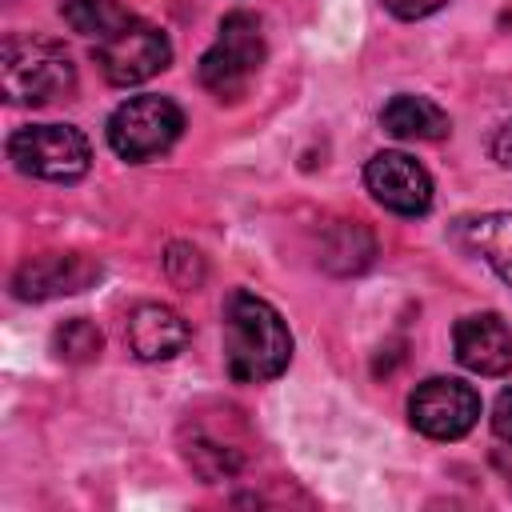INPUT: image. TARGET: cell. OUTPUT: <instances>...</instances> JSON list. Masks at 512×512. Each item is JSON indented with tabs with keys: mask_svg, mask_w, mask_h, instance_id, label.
Masks as SVG:
<instances>
[{
	"mask_svg": "<svg viewBox=\"0 0 512 512\" xmlns=\"http://www.w3.org/2000/svg\"><path fill=\"white\" fill-rule=\"evenodd\" d=\"M292 360V332L280 312L252 296L232 292L224 304V368L236 384H264L276 380Z\"/></svg>",
	"mask_w": 512,
	"mask_h": 512,
	"instance_id": "1",
	"label": "cell"
},
{
	"mask_svg": "<svg viewBox=\"0 0 512 512\" xmlns=\"http://www.w3.org/2000/svg\"><path fill=\"white\" fill-rule=\"evenodd\" d=\"M0 80L8 104H52L76 92V64L64 44L32 32H12L0 48Z\"/></svg>",
	"mask_w": 512,
	"mask_h": 512,
	"instance_id": "2",
	"label": "cell"
},
{
	"mask_svg": "<svg viewBox=\"0 0 512 512\" xmlns=\"http://www.w3.org/2000/svg\"><path fill=\"white\" fill-rule=\"evenodd\" d=\"M264 64V32L252 12H228L216 44L200 56V84L216 100H240Z\"/></svg>",
	"mask_w": 512,
	"mask_h": 512,
	"instance_id": "3",
	"label": "cell"
},
{
	"mask_svg": "<svg viewBox=\"0 0 512 512\" xmlns=\"http://www.w3.org/2000/svg\"><path fill=\"white\" fill-rule=\"evenodd\" d=\"M8 160L24 176L72 184L92 168V148L72 124H28L8 136Z\"/></svg>",
	"mask_w": 512,
	"mask_h": 512,
	"instance_id": "4",
	"label": "cell"
},
{
	"mask_svg": "<svg viewBox=\"0 0 512 512\" xmlns=\"http://www.w3.org/2000/svg\"><path fill=\"white\" fill-rule=\"evenodd\" d=\"M184 132V112L180 104H172L168 96L144 92V96H128L112 116H108V144L120 160H152L160 152H168Z\"/></svg>",
	"mask_w": 512,
	"mask_h": 512,
	"instance_id": "5",
	"label": "cell"
},
{
	"mask_svg": "<svg viewBox=\"0 0 512 512\" xmlns=\"http://www.w3.org/2000/svg\"><path fill=\"white\" fill-rule=\"evenodd\" d=\"M408 420L432 440H460L480 420V392L456 376H428L408 396Z\"/></svg>",
	"mask_w": 512,
	"mask_h": 512,
	"instance_id": "6",
	"label": "cell"
},
{
	"mask_svg": "<svg viewBox=\"0 0 512 512\" xmlns=\"http://www.w3.org/2000/svg\"><path fill=\"white\" fill-rule=\"evenodd\" d=\"M168 60H172L168 36H164L156 24L136 20V16H132L116 36H108V40L96 44V64H100L104 80L116 84V88L152 80L156 72L168 68Z\"/></svg>",
	"mask_w": 512,
	"mask_h": 512,
	"instance_id": "7",
	"label": "cell"
},
{
	"mask_svg": "<svg viewBox=\"0 0 512 512\" xmlns=\"http://www.w3.org/2000/svg\"><path fill=\"white\" fill-rule=\"evenodd\" d=\"M364 184L396 216H424L432 208V176L408 152H376L364 164Z\"/></svg>",
	"mask_w": 512,
	"mask_h": 512,
	"instance_id": "8",
	"label": "cell"
},
{
	"mask_svg": "<svg viewBox=\"0 0 512 512\" xmlns=\"http://www.w3.org/2000/svg\"><path fill=\"white\" fill-rule=\"evenodd\" d=\"M96 276H100V264L92 256H80V252H44V256H32V260H24L16 268L12 292L20 300H56V296L84 292Z\"/></svg>",
	"mask_w": 512,
	"mask_h": 512,
	"instance_id": "9",
	"label": "cell"
},
{
	"mask_svg": "<svg viewBox=\"0 0 512 512\" xmlns=\"http://www.w3.org/2000/svg\"><path fill=\"white\" fill-rule=\"evenodd\" d=\"M452 348H456V360L476 376L512 372V328L496 312H476V316L456 320Z\"/></svg>",
	"mask_w": 512,
	"mask_h": 512,
	"instance_id": "10",
	"label": "cell"
},
{
	"mask_svg": "<svg viewBox=\"0 0 512 512\" xmlns=\"http://www.w3.org/2000/svg\"><path fill=\"white\" fill-rule=\"evenodd\" d=\"M128 348L140 360H172L188 344V320L168 304H136L128 312Z\"/></svg>",
	"mask_w": 512,
	"mask_h": 512,
	"instance_id": "11",
	"label": "cell"
},
{
	"mask_svg": "<svg viewBox=\"0 0 512 512\" xmlns=\"http://www.w3.org/2000/svg\"><path fill=\"white\" fill-rule=\"evenodd\" d=\"M380 124L396 140H444L452 132V120L440 104H432L428 96H408V92H400L384 104Z\"/></svg>",
	"mask_w": 512,
	"mask_h": 512,
	"instance_id": "12",
	"label": "cell"
},
{
	"mask_svg": "<svg viewBox=\"0 0 512 512\" xmlns=\"http://www.w3.org/2000/svg\"><path fill=\"white\" fill-rule=\"evenodd\" d=\"M460 236L468 240L472 252H480L492 272L512 288V212H488L476 220L460 224Z\"/></svg>",
	"mask_w": 512,
	"mask_h": 512,
	"instance_id": "13",
	"label": "cell"
},
{
	"mask_svg": "<svg viewBox=\"0 0 512 512\" xmlns=\"http://www.w3.org/2000/svg\"><path fill=\"white\" fill-rule=\"evenodd\" d=\"M372 252H376V244H372V236H368L364 224H356V220H336V224L324 232L320 264H324L328 272L348 276V272L368 268V264H372Z\"/></svg>",
	"mask_w": 512,
	"mask_h": 512,
	"instance_id": "14",
	"label": "cell"
},
{
	"mask_svg": "<svg viewBox=\"0 0 512 512\" xmlns=\"http://www.w3.org/2000/svg\"><path fill=\"white\" fill-rule=\"evenodd\" d=\"M60 16H64V24L72 32L92 36L96 44L108 40V36H116L132 20V12L120 0H64L60 4Z\"/></svg>",
	"mask_w": 512,
	"mask_h": 512,
	"instance_id": "15",
	"label": "cell"
},
{
	"mask_svg": "<svg viewBox=\"0 0 512 512\" xmlns=\"http://www.w3.org/2000/svg\"><path fill=\"white\" fill-rule=\"evenodd\" d=\"M184 460L192 464V472L204 484H216V480H228L240 468V448L232 440H220V436H208V432H192V440L184 444Z\"/></svg>",
	"mask_w": 512,
	"mask_h": 512,
	"instance_id": "16",
	"label": "cell"
},
{
	"mask_svg": "<svg viewBox=\"0 0 512 512\" xmlns=\"http://www.w3.org/2000/svg\"><path fill=\"white\" fill-rule=\"evenodd\" d=\"M52 348H56V356H60V360H68V364H88V360H96V356H100L104 336H100V328H96L92 320L72 316V320H64V324L56 328Z\"/></svg>",
	"mask_w": 512,
	"mask_h": 512,
	"instance_id": "17",
	"label": "cell"
},
{
	"mask_svg": "<svg viewBox=\"0 0 512 512\" xmlns=\"http://www.w3.org/2000/svg\"><path fill=\"white\" fill-rule=\"evenodd\" d=\"M164 268H168V280L176 288H184V292L204 284V256L192 244H172L168 256H164Z\"/></svg>",
	"mask_w": 512,
	"mask_h": 512,
	"instance_id": "18",
	"label": "cell"
},
{
	"mask_svg": "<svg viewBox=\"0 0 512 512\" xmlns=\"http://www.w3.org/2000/svg\"><path fill=\"white\" fill-rule=\"evenodd\" d=\"M392 16H400V20H424V16H432V12H440L448 0H380Z\"/></svg>",
	"mask_w": 512,
	"mask_h": 512,
	"instance_id": "19",
	"label": "cell"
},
{
	"mask_svg": "<svg viewBox=\"0 0 512 512\" xmlns=\"http://www.w3.org/2000/svg\"><path fill=\"white\" fill-rule=\"evenodd\" d=\"M492 432H496L504 444H512V388H504V392L496 396V404H492Z\"/></svg>",
	"mask_w": 512,
	"mask_h": 512,
	"instance_id": "20",
	"label": "cell"
},
{
	"mask_svg": "<svg viewBox=\"0 0 512 512\" xmlns=\"http://www.w3.org/2000/svg\"><path fill=\"white\" fill-rule=\"evenodd\" d=\"M492 156H496L504 168H512V120H504V124L496 128V136H492Z\"/></svg>",
	"mask_w": 512,
	"mask_h": 512,
	"instance_id": "21",
	"label": "cell"
}]
</instances>
